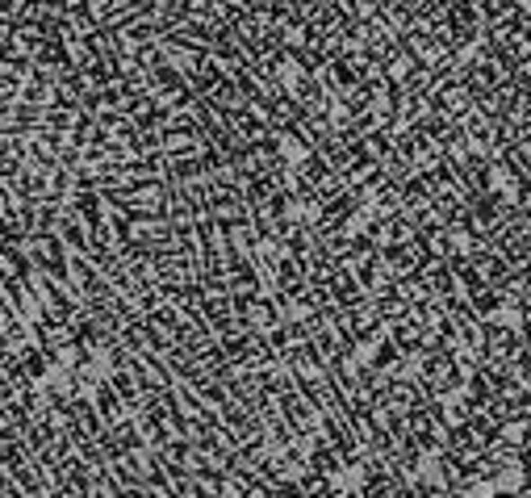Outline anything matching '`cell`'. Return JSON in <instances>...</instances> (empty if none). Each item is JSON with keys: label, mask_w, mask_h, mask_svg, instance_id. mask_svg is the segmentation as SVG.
Returning <instances> with one entry per match:
<instances>
[{"label": "cell", "mask_w": 531, "mask_h": 498, "mask_svg": "<svg viewBox=\"0 0 531 498\" xmlns=\"http://www.w3.org/2000/svg\"><path fill=\"white\" fill-rule=\"evenodd\" d=\"M490 482H494L498 498H523L531 490V465L523 461L519 452H502L494 461V469H490Z\"/></svg>", "instance_id": "obj_1"}, {"label": "cell", "mask_w": 531, "mask_h": 498, "mask_svg": "<svg viewBox=\"0 0 531 498\" xmlns=\"http://www.w3.org/2000/svg\"><path fill=\"white\" fill-rule=\"evenodd\" d=\"M485 184H490V193H494V201L502 209H519L523 197H527V181H523V172L515 168V164H507V159H494V164H490Z\"/></svg>", "instance_id": "obj_2"}, {"label": "cell", "mask_w": 531, "mask_h": 498, "mask_svg": "<svg viewBox=\"0 0 531 498\" xmlns=\"http://www.w3.org/2000/svg\"><path fill=\"white\" fill-rule=\"evenodd\" d=\"M456 498H498V490L490 477H469V482L456 490Z\"/></svg>", "instance_id": "obj_3"}]
</instances>
